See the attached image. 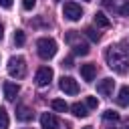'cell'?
Masks as SVG:
<instances>
[{
	"label": "cell",
	"mask_w": 129,
	"mask_h": 129,
	"mask_svg": "<svg viewBox=\"0 0 129 129\" xmlns=\"http://www.w3.org/2000/svg\"><path fill=\"white\" fill-rule=\"evenodd\" d=\"M50 79H52V69H50V67H40V69L36 71L34 81H36L38 87H46V85L50 83Z\"/></svg>",
	"instance_id": "cell-6"
},
{
	"label": "cell",
	"mask_w": 129,
	"mask_h": 129,
	"mask_svg": "<svg viewBox=\"0 0 129 129\" xmlns=\"http://www.w3.org/2000/svg\"><path fill=\"white\" fill-rule=\"evenodd\" d=\"M113 85H115L113 79H103V81L97 85V93H101L103 97H109V95L113 93Z\"/></svg>",
	"instance_id": "cell-10"
},
{
	"label": "cell",
	"mask_w": 129,
	"mask_h": 129,
	"mask_svg": "<svg viewBox=\"0 0 129 129\" xmlns=\"http://www.w3.org/2000/svg\"><path fill=\"white\" fill-rule=\"evenodd\" d=\"M103 6H105V8H109V10H115V4H113V0H103Z\"/></svg>",
	"instance_id": "cell-25"
},
{
	"label": "cell",
	"mask_w": 129,
	"mask_h": 129,
	"mask_svg": "<svg viewBox=\"0 0 129 129\" xmlns=\"http://www.w3.org/2000/svg\"><path fill=\"white\" fill-rule=\"evenodd\" d=\"M119 14H121V16H127V18H129V2H125V4H123V6L119 8Z\"/></svg>",
	"instance_id": "cell-23"
},
{
	"label": "cell",
	"mask_w": 129,
	"mask_h": 129,
	"mask_svg": "<svg viewBox=\"0 0 129 129\" xmlns=\"http://www.w3.org/2000/svg\"><path fill=\"white\" fill-rule=\"evenodd\" d=\"M85 2H91V0H85Z\"/></svg>",
	"instance_id": "cell-30"
},
{
	"label": "cell",
	"mask_w": 129,
	"mask_h": 129,
	"mask_svg": "<svg viewBox=\"0 0 129 129\" xmlns=\"http://www.w3.org/2000/svg\"><path fill=\"white\" fill-rule=\"evenodd\" d=\"M34 4H36V0H22V8L24 10H32Z\"/></svg>",
	"instance_id": "cell-22"
},
{
	"label": "cell",
	"mask_w": 129,
	"mask_h": 129,
	"mask_svg": "<svg viewBox=\"0 0 129 129\" xmlns=\"http://www.w3.org/2000/svg\"><path fill=\"white\" fill-rule=\"evenodd\" d=\"M105 60H107V67L111 71H115L117 75H127L129 73V58L125 56V52L119 46H109L105 50Z\"/></svg>",
	"instance_id": "cell-1"
},
{
	"label": "cell",
	"mask_w": 129,
	"mask_h": 129,
	"mask_svg": "<svg viewBox=\"0 0 129 129\" xmlns=\"http://www.w3.org/2000/svg\"><path fill=\"white\" fill-rule=\"evenodd\" d=\"M117 105L119 107H129V87H121L119 89V95H117Z\"/></svg>",
	"instance_id": "cell-13"
},
{
	"label": "cell",
	"mask_w": 129,
	"mask_h": 129,
	"mask_svg": "<svg viewBox=\"0 0 129 129\" xmlns=\"http://www.w3.org/2000/svg\"><path fill=\"white\" fill-rule=\"evenodd\" d=\"M36 52H38V56L44 58V60L52 58V56L56 54V42H54V38H48V36L38 38V40H36Z\"/></svg>",
	"instance_id": "cell-3"
},
{
	"label": "cell",
	"mask_w": 129,
	"mask_h": 129,
	"mask_svg": "<svg viewBox=\"0 0 129 129\" xmlns=\"http://www.w3.org/2000/svg\"><path fill=\"white\" fill-rule=\"evenodd\" d=\"M62 67H67V69H71L73 67V56H67V58H62V62H60Z\"/></svg>",
	"instance_id": "cell-24"
},
{
	"label": "cell",
	"mask_w": 129,
	"mask_h": 129,
	"mask_svg": "<svg viewBox=\"0 0 129 129\" xmlns=\"http://www.w3.org/2000/svg\"><path fill=\"white\" fill-rule=\"evenodd\" d=\"M10 125V119H8V113L4 107H0V129H6Z\"/></svg>",
	"instance_id": "cell-17"
},
{
	"label": "cell",
	"mask_w": 129,
	"mask_h": 129,
	"mask_svg": "<svg viewBox=\"0 0 129 129\" xmlns=\"http://www.w3.org/2000/svg\"><path fill=\"white\" fill-rule=\"evenodd\" d=\"M71 111H73V115H77V117H87V115H89V113H87V105H83V103L71 105Z\"/></svg>",
	"instance_id": "cell-15"
},
{
	"label": "cell",
	"mask_w": 129,
	"mask_h": 129,
	"mask_svg": "<svg viewBox=\"0 0 129 129\" xmlns=\"http://www.w3.org/2000/svg\"><path fill=\"white\" fill-rule=\"evenodd\" d=\"M2 38H4V24L0 22V40H2Z\"/></svg>",
	"instance_id": "cell-27"
},
{
	"label": "cell",
	"mask_w": 129,
	"mask_h": 129,
	"mask_svg": "<svg viewBox=\"0 0 129 129\" xmlns=\"http://www.w3.org/2000/svg\"><path fill=\"white\" fill-rule=\"evenodd\" d=\"M18 91H20V87H18L16 83H12V81H6V83H4V97H6L8 101H14L16 95H18Z\"/></svg>",
	"instance_id": "cell-11"
},
{
	"label": "cell",
	"mask_w": 129,
	"mask_h": 129,
	"mask_svg": "<svg viewBox=\"0 0 129 129\" xmlns=\"http://www.w3.org/2000/svg\"><path fill=\"white\" fill-rule=\"evenodd\" d=\"M64 42L73 48V52H75V54H81V56L89 54V44L81 38V34H79L77 30H69V32L64 34Z\"/></svg>",
	"instance_id": "cell-2"
},
{
	"label": "cell",
	"mask_w": 129,
	"mask_h": 129,
	"mask_svg": "<svg viewBox=\"0 0 129 129\" xmlns=\"http://www.w3.org/2000/svg\"><path fill=\"white\" fill-rule=\"evenodd\" d=\"M103 119H107V121H119L121 117H119V113H117V111H113V109H107V111L103 113Z\"/></svg>",
	"instance_id": "cell-18"
},
{
	"label": "cell",
	"mask_w": 129,
	"mask_h": 129,
	"mask_svg": "<svg viewBox=\"0 0 129 129\" xmlns=\"http://www.w3.org/2000/svg\"><path fill=\"white\" fill-rule=\"evenodd\" d=\"M95 75H97V67L95 64H81V77H83V81L93 83Z\"/></svg>",
	"instance_id": "cell-9"
},
{
	"label": "cell",
	"mask_w": 129,
	"mask_h": 129,
	"mask_svg": "<svg viewBox=\"0 0 129 129\" xmlns=\"http://www.w3.org/2000/svg\"><path fill=\"white\" fill-rule=\"evenodd\" d=\"M85 34H87V36H89L93 42H99V40H101V34H99L95 28H87V30H85Z\"/></svg>",
	"instance_id": "cell-19"
},
{
	"label": "cell",
	"mask_w": 129,
	"mask_h": 129,
	"mask_svg": "<svg viewBox=\"0 0 129 129\" xmlns=\"http://www.w3.org/2000/svg\"><path fill=\"white\" fill-rule=\"evenodd\" d=\"M62 16L67 18V20H81V16H83V8L77 4V2H67L64 6H62Z\"/></svg>",
	"instance_id": "cell-5"
},
{
	"label": "cell",
	"mask_w": 129,
	"mask_h": 129,
	"mask_svg": "<svg viewBox=\"0 0 129 129\" xmlns=\"http://www.w3.org/2000/svg\"><path fill=\"white\" fill-rule=\"evenodd\" d=\"M83 129H93V127H89V125H87V127H83Z\"/></svg>",
	"instance_id": "cell-29"
},
{
	"label": "cell",
	"mask_w": 129,
	"mask_h": 129,
	"mask_svg": "<svg viewBox=\"0 0 129 129\" xmlns=\"http://www.w3.org/2000/svg\"><path fill=\"white\" fill-rule=\"evenodd\" d=\"M40 125H42V129H56L58 119H56L54 113H42L40 115Z\"/></svg>",
	"instance_id": "cell-8"
},
{
	"label": "cell",
	"mask_w": 129,
	"mask_h": 129,
	"mask_svg": "<svg viewBox=\"0 0 129 129\" xmlns=\"http://www.w3.org/2000/svg\"><path fill=\"white\" fill-rule=\"evenodd\" d=\"M50 107H52L54 111H58V113H64V111L69 109V105H67L62 99H52V101H50Z\"/></svg>",
	"instance_id": "cell-16"
},
{
	"label": "cell",
	"mask_w": 129,
	"mask_h": 129,
	"mask_svg": "<svg viewBox=\"0 0 129 129\" xmlns=\"http://www.w3.org/2000/svg\"><path fill=\"white\" fill-rule=\"evenodd\" d=\"M58 87H60V91L67 93V95H77V93H79V85H77V81H75L73 77H62L60 83H58Z\"/></svg>",
	"instance_id": "cell-7"
},
{
	"label": "cell",
	"mask_w": 129,
	"mask_h": 129,
	"mask_svg": "<svg viewBox=\"0 0 129 129\" xmlns=\"http://www.w3.org/2000/svg\"><path fill=\"white\" fill-rule=\"evenodd\" d=\"M85 105H87V109H97L99 107V101H97V97H87L85 99Z\"/></svg>",
	"instance_id": "cell-21"
},
{
	"label": "cell",
	"mask_w": 129,
	"mask_h": 129,
	"mask_svg": "<svg viewBox=\"0 0 129 129\" xmlns=\"http://www.w3.org/2000/svg\"><path fill=\"white\" fill-rule=\"evenodd\" d=\"M0 6L2 8H12V0H0Z\"/></svg>",
	"instance_id": "cell-26"
},
{
	"label": "cell",
	"mask_w": 129,
	"mask_h": 129,
	"mask_svg": "<svg viewBox=\"0 0 129 129\" xmlns=\"http://www.w3.org/2000/svg\"><path fill=\"white\" fill-rule=\"evenodd\" d=\"M8 75L12 79H24V75H26V60L22 56H10L8 58Z\"/></svg>",
	"instance_id": "cell-4"
},
{
	"label": "cell",
	"mask_w": 129,
	"mask_h": 129,
	"mask_svg": "<svg viewBox=\"0 0 129 129\" xmlns=\"http://www.w3.org/2000/svg\"><path fill=\"white\" fill-rule=\"evenodd\" d=\"M24 40H26L24 32H22V30H16V32H14V42H16V46H22Z\"/></svg>",
	"instance_id": "cell-20"
},
{
	"label": "cell",
	"mask_w": 129,
	"mask_h": 129,
	"mask_svg": "<svg viewBox=\"0 0 129 129\" xmlns=\"http://www.w3.org/2000/svg\"><path fill=\"white\" fill-rule=\"evenodd\" d=\"M125 129H129V119H125Z\"/></svg>",
	"instance_id": "cell-28"
},
{
	"label": "cell",
	"mask_w": 129,
	"mask_h": 129,
	"mask_svg": "<svg viewBox=\"0 0 129 129\" xmlns=\"http://www.w3.org/2000/svg\"><path fill=\"white\" fill-rule=\"evenodd\" d=\"M93 18H95V24H97V26H101V28H109V26H111V20H109L103 12H95V16H93Z\"/></svg>",
	"instance_id": "cell-14"
},
{
	"label": "cell",
	"mask_w": 129,
	"mask_h": 129,
	"mask_svg": "<svg viewBox=\"0 0 129 129\" xmlns=\"http://www.w3.org/2000/svg\"><path fill=\"white\" fill-rule=\"evenodd\" d=\"M32 117H34V113H32V109H28L26 105H18L16 107V119L18 121H32Z\"/></svg>",
	"instance_id": "cell-12"
}]
</instances>
